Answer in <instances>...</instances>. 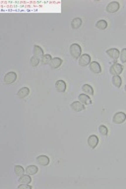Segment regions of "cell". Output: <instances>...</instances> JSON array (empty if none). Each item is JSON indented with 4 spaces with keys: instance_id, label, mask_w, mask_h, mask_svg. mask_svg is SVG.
Returning <instances> with one entry per match:
<instances>
[{
    "instance_id": "6",
    "label": "cell",
    "mask_w": 126,
    "mask_h": 189,
    "mask_svg": "<svg viewBox=\"0 0 126 189\" xmlns=\"http://www.w3.org/2000/svg\"><path fill=\"white\" fill-rule=\"evenodd\" d=\"M119 7H120V5H119L118 2H116V1L110 2V3L106 6V12L115 13V12H117V11L119 10Z\"/></svg>"
},
{
    "instance_id": "21",
    "label": "cell",
    "mask_w": 126,
    "mask_h": 189,
    "mask_svg": "<svg viewBox=\"0 0 126 189\" xmlns=\"http://www.w3.org/2000/svg\"><path fill=\"white\" fill-rule=\"evenodd\" d=\"M82 25V20L80 18H74L72 22H71V27H72V29H78V28H80Z\"/></svg>"
},
{
    "instance_id": "7",
    "label": "cell",
    "mask_w": 126,
    "mask_h": 189,
    "mask_svg": "<svg viewBox=\"0 0 126 189\" xmlns=\"http://www.w3.org/2000/svg\"><path fill=\"white\" fill-rule=\"evenodd\" d=\"M91 63V57L87 54L82 55L80 57H79V65L81 66H86L88 65Z\"/></svg>"
},
{
    "instance_id": "13",
    "label": "cell",
    "mask_w": 126,
    "mask_h": 189,
    "mask_svg": "<svg viewBox=\"0 0 126 189\" xmlns=\"http://www.w3.org/2000/svg\"><path fill=\"white\" fill-rule=\"evenodd\" d=\"M55 88L58 92H64L66 90V83L63 80H57L55 82Z\"/></svg>"
},
{
    "instance_id": "27",
    "label": "cell",
    "mask_w": 126,
    "mask_h": 189,
    "mask_svg": "<svg viewBox=\"0 0 126 189\" xmlns=\"http://www.w3.org/2000/svg\"><path fill=\"white\" fill-rule=\"evenodd\" d=\"M120 60L121 63H126V49H123L121 52H120Z\"/></svg>"
},
{
    "instance_id": "12",
    "label": "cell",
    "mask_w": 126,
    "mask_h": 189,
    "mask_svg": "<svg viewBox=\"0 0 126 189\" xmlns=\"http://www.w3.org/2000/svg\"><path fill=\"white\" fill-rule=\"evenodd\" d=\"M37 162L40 165L45 166L49 163V158L48 157H46V155H39V157H37Z\"/></svg>"
},
{
    "instance_id": "3",
    "label": "cell",
    "mask_w": 126,
    "mask_h": 189,
    "mask_svg": "<svg viewBox=\"0 0 126 189\" xmlns=\"http://www.w3.org/2000/svg\"><path fill=\"white\" fill-rule=\"evenodd\" d=\"M16 79H17V74L14 71L8 72L6 75L4 76V82L6 84H12V83L16 81Z\"/></svg>"
},
{
    "instance_id": "17",
    "label": "cell",
    "mask_w": 126,
    "mask_h": 189,
    "mask_svg": "<svg viewBox=\"0 0 126 189\" xmlns=\"http://www.w3.org/2000/svg\"><path fill=\"white\" fill-rule=\"evenodd\" d=\"M82 90H83L84 94H86V95H94V89L89 84H84L82 86Z\"/></svg>"
},
{
    "instance_id": "22",
    "label": "cell",
    "mask_w": 126,
    "mask_h": 189,
    "mask_svg": "<svg viewBox=\"0 0 126 189\" xmlns=\"http://www.w3.org/2000/svg\"><path fill=\"white\" fill-rule=\"evenodd\" d=\"M25 171H26V170H24V168L22 167L21 165H15V166H14V173H15L17 176H19V177L23 176Z\"/></svg>"
},
{
    "instance_id": "14",
    "label": "cell",
    "mask_w": 126,
    "mask_h": 189,
    "mask_svg": "<svg viewBox=\"0 0 126 189\" xmlns=\"http://www.w3.org/2000/svg\"><path fill=\"white\" fill-rule=\"evenodd\" d=\"M79 101L81 103H83L84 105H91L92 104V100L89 97V95H86V94H80L79 95Z\"/></svg>"
},
{
    "instance_id": "5",
    "label": "cell",
    "mask_w": 126,
    "mask_h": 189,
    "mask_svg": "<svg viewBox=\"0 0 126 189\" xmlns=\"http://www.w3.org/2000/svg\"><path fill=\"white\" fill-rule=\"evenodd\" d=\"M106 55H108L110 59L113 60V63H115V60L118 59V57L120 55V52L117 49H109L106 51Z\"/></svg>"
},
{
    "instance_id": "25",
    "label": "cell",
    "mask_w": 126,
    "mask_h": 189,
    "mask_svg": "<svg viewBox=\"0 0 126 189\" xmlns=\"http://www.w3.org/2000/svg\"><path fill=\"white\" fill-rule=\"evenodd\" d=\"M98 132H100L101 135L106 136V135H108V128H106L105 126H103V125H101V126L98 127Z\"/></svg>"
},
{
    "instance_id": "28",
    "label": "cell",
    "mask_w": 126,
    "mask_h": 189,
    "mask_svg": "<svg viewBox=\"0 0 126 189\" xmlns=\"http://www.w3.org/2000/svg\"><path fill=\"white\" fill-rule=\"evenodd\" d=\"M19 189H32V186L30 184H20L18 186Z\"/></svg>"
},
{
    "instance_id": "20",
    "label": "cell",
    "mask_w": 126,
    "mask_h": 189,
    "mask_svg": "<svg viewBox=\"0 0 126 189\" xmlns=\"http://www.w3.org/2000/svg\"><path fill=\"white\" fill-rule=\"evenodd\" d=\"M111 81H112V84H113V85L115 86V87H117V88H119L120 86H121L122 80H121V78L119 77V75H114V76H112Z\"/></svg>"
},
{
    "instance_id": "9",
    "label": "cell",
    "mask_w": 126,
    "mask_h": 189,
    "mask_svg": "<svg viewBox=\"0 0 126 189\" xmlns=\"http://www.w3.org/2000/svg\"><path fill=\"white\" fill-rule=\"evenodd\" d=\"M98 139L97 136L92 135L88 138V144H89L92 149H95L96 147L98 146Z\"/></svg>"
},
{
    "instance_id": "23",
    "label": "cell",
    "mask_w": 126,
    "mask_h": 189,
    "mask_svg": "<svg viewBox=\"0 0 126 189\" xmlns=\"http://www.w3.org/2000/svg\"><path fill=\"white\" fill-rule=\"evenodd\" d=\"M96 27L100 30H105V29H106V27H108V23H106V21H105V20H100L97 22Z\"/></svg>"
},
{
    "instance_id": "10",
    "label": "cell",
    "mask_w": 126,
    "mask_h": 189,
    "mask_svg": "<svg viewBox=\"0 0 126 189\" xmlns=\"http://www.w3.org/2000/svg\"><path fill=\"white\" fill-rule=\"evenodd\" d=\"M89 66L91 71H93L94 73H100V72H102V68H101L100 63L97 62H92L89 65Z\"/></svg>"
},
{
    "instance_id": "15",
    "label": "cell",
    "mask_w": 126,
    "mask_h": 189,
    "mask_svg": "<svg viewBox=\"0 0 126 189\" xmlns=\"http://www.w3.org/2000/svg\"><path fill=\"white\" fill-rule=\"evenodd\" d=\"M61 65H62V60L59 59V57H54V59L51 60V62L49 63V65H50L51 68H58Z\"/></svg>"
},
{
    "instance_id": "1",
    "label": "cell",
    "mask_w": 126,
    "mask_h": 189,
    "mask_svg": "<svg viewBox=\"0 0 126 189\" xmlns=\"http://www.w3.org/2000/svg\"><path fill=\"white\" fill-rule=\"evenodd\" d=\"M81 47L78 45V44H72L70 46V54L71 55L74 57V59H79L81 57Z\"/></svg>"
},
{
    "instance_id": "26",
    "label": "cell",
    "mask_w": 126,
    "mask_h": 189,
    "mask_svg": "<svg viewBox=\"0 0 126 189\" xmlns=\"http://www.w3.org/2000/svg\"><path fill=\"white\" fill-rule=\"evenodd\" d=\"M30 63H31L32 66H37L40 63V59H39V57H32L31 62H30Z\"/></svg>"
},
{
    "instance_id": "11",
    "label": "cell",
    "mask_w": 126,
    "mask_h": 189,
    "mask_svg": "<svg viewBox=\"0 0 126 189\" xmlns=\"http://www.w3.org/2000/svg\"><path fill=\"white\" fill-rule=\"evenodd\" d=\"M33 54H34V57H39V59H42L43 55H43L42 49L40 48V46H38V45L34 46V50H33Z\"/></svg>"
},
{
    "instance_id": "8",
    "label": "cell",
    "mask_w": 126,
    "mask_h": 189,
    "mask_svg": "<svg viewBox=\"0 0 126 189\" xmlns=\"http://www.w3.org/2000/svg\"><path fill=\"white\" fill-rule=\"evenodd\" d=\"M71 109L76 111V112H81V111L85 110V105L83 103H81L80 101H75L71 104Z\"/></svg>"
},
{
    "instance_id": "18",
    "label": "cell",
    "mask_w": 126,
    "mask_h": 189,
    "mask_svg": "<svg viewBox=\"0 0 126 189\" xmlns=\"http://www.w3.org/2000/svg\"><path fill=\"white\" fill-rule=\"evenodd\" d=\"M38 171H39V168H38V166H35V165H29L28 167L26 168V173L29 174V175L37 174Z\"/></svg>"
},
{
    "instance_id": "4",
    "label": "cell",
    "mask_w": 126,
    "mask_h": 189,
    "mask_svg": "<svg viewBox=\"0 0 126 189\" xmlns=\"http://www.w3.org/2000/svg\"><path fill=\"white\" fill-rule=\"evenodd\" d=\"M125 120H126V114L123 112L116 113L115 115L113 116V118H112V121H113L114 124H122Z\"/></svg>"
},
{
    "instance_id": "24",
    "label": "cell",
    "mask_w": 126,
    "mask_h": 189,
    "mask_svg": "<svg viewBox=\"0 0 126 189\" xmlns=\"http://www.w3.org/2000/svg\"><path fill=\"white\" fill-rule=\"evenodd\" d=\"M51 55H45L43 57H42V63L43 65H49V63L51 62Z\"/></svg>"
},
{
    "instance_id": "2",
    "label": "cell",
    "mask_w": 126,
    "mask_h": 189,
    "mask_svg": "<svg viewBox=\"0 0 126 189\" xmlns=\"http://www.w3.org/2000/svg\"><path fill=\"white\" fill-rule=\"evenodd\" d=\"M123 70V66L119 63H112L110 68H109V72L112 74V75H119L120 73L122 72Z\"/></svg>"
},
{
    "instance_id": "19",
    "label": "cell",
    "mask_w": 126,
    "mask_h": 189,
    "mask_svg": "<svg viewBox=\"0 0 126 189\" xmlns=\"http://www.w3.org/2000/svg\"><path fill=\"white\" fill-rule=\"evenodd\" d=\"M18 181L20 182L21 184H30V183L32 182L31 175H29V174H27V175H23V176H21L20 178H19Z\"/></svg>"
},
{
    "instance_id": "29",
    "label": "cell",
    "mask_w": 126,
    "mask_h": 189,
    "mask_svg": "<svg viewBox=\"0 0 126 189\" xmlns=\"http://www.w3.org/2000/svg\"><path fill=\"white\" fill-rule=\"evenodd\" d=\"M124 90H125V92H126V85H125V88H124Z\"/></svg>"
},
{
    "instance_id": "16",
    "label": "cell",
    "mask_w": 126,
    "mask_h": 189,
    "mask_svg": "<svg viewBox=\"0 0 126 189\" xmlns=\"http://www.w3.org/2000/svg\"><path fill=\"white\" fill-rule=\"evenodd\" d=\"M29 93H30L29 88L28 87H23L17 92V96H18V98H25V97H27L29 95Z\"/></svg>"
}]
</instances>
